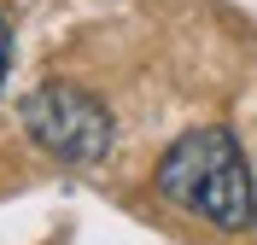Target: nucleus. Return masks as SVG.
<instances>
[{"instance_id":"obj_1","label":"nucleus","mask_w":257,"mask_h":245,"mask_svg":"<svg viewBox=\"0 0 257 245\" xmlns=\"http://www.w3.org/2000/svg\"><path fill=\"white\" fill-rule=\"evenodd\" d=\"M158 193L176 210L199 216L222 233H245L257 222V187L245 169V152L234 140V129H193L158 163Z\"/></svg>"},{"instance_id":"obj_2","label":"nucleus","mask_w":257,"mask_h":245,"mask_svg":"<svg viewBox=\"0 0 257 245\" xmlns=\"http://www.w3.org/2000/svg\"><path fill=\"white\" fill-rule=\"evenodd\" d=\"M24 129H30V140L47 158H59L64 169H94V163L111 158V111L99 105L88 88H76V82H41V88H30L24 94Z\"/></svg>"},{"instance_id":"obj_3","label":"nucleus","mask_w":257,"mask_h":245,"mask_svg":"<svg viewBox=\"0 0 257 245\" xmlns=\"http://www.w3.org/2000/svg\"><path fill=\"white\" fill-rule=\"evenodd\" d=\"M6 65H12V18L0 12V82H6Z\"/></svg>"}]
</instances>
